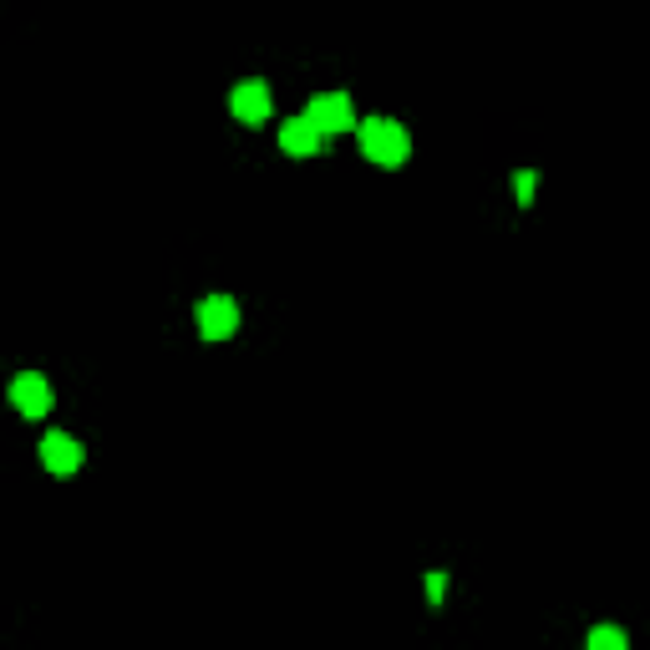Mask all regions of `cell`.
Instances as JSON below:
<instances>
[{"label": "cell", "mask_w": 650, "mask_h": 650, "mask_svg": "<svg viewBox=\"0 0 650 650\" xmlns=\"http://www.w3.org/2000/svg\"><path fill=\"white\" fill-rule=\"evenodd\" d=\"M321 143H325V133L315 128L311 118H285V128H280V148H285L290 158H311V153H321Z\"/></svg>", "instance_id": "cell-7"}, {"label": "cell", "mask_w": 650, "mask_h": 650, "mask_svg": "<svg viewBox=\"0 0 650 650\" xmlns=\"http://www.w3.org/2000/svg\"><path fill=\"white\" fill-rule=\"evenodd\" d=\"M82 443L67 433H47L41 437V463H47V473H57V478H72L77 468H82Z\"/></svg>", "instance_id": "cell-5"}, {"label": "cell", "mask_w": 650, "mask_h": 650, "mask_svg": "<svg viewBox=\"0 0 650 650\" xmlns=\"http://www.w3.org/2000/svg\"><path fill=\"white\" fill-rule=\"evenodd\" d=\"M630 640H626V630L620 626H595L590 630V650H626Z\"/></svg>", "instance_id": "cell-8"}, {"label": "cell", "mask_w": 650, "mask_h": 650, "mask_svg": "<svg viewBox=\"0 0 650 650\" xmlns=\"http://www.w3.org/2000/svg\"><path fill=\"white\" fill-rule=\"evenodd\" d=\"M193 321H199V336L204 341H230L234 325H240V305L230 295H204L199 311H193Z\"/></svg>", "instance_id": "cell-3"}, {"label": "cell", "mask_w": 650, "mask_h": 650, "mask_svg": "<svg viewBox=\"0 0 650 650\" xmlns=\"http://www.w3.org/2000/svg\"><path fill=\"white\" fill-rule=\"evenodd\" d=\"M11 407L21 412V417H47L51 412V382L37 372H21L11 382Z\"/></svg>", "instance_id": "cell-4"}, {"label": "cell", "mask_w": 650, "mask_h": 650, "mask_svg": "<svg viewBox=\"0 0 650 650\" xmlns=\"http://www.w3.org/2000/svg\"><path fill=\"white\" fill-rule=\"evenodd\" d=\"M305 118H311L325 138L351 133V128L362 122V118H356V108H351V97H346V92H321V97L311 102V112H305Z\"/></svg>", "instance_id": "cell-2"}, {"label": "cell", "mask_w": 650, "mask_h": 650, "mask_svg": "<svg viewBox=\"0 0 650 650\" xmlns=\"http://www.w3.org/2000/svg\"><path fill=\"white\" fill-rule=\"evenodd\" d=\"M427 600H433V605L447 600V575H427Z\"/></svg>", "instance_id": "cell-10"}, {"label": "cell", "mask_w": 650, "mask_h": 650, "mask_svg": "<svg viewBox=\"0 0 650 650\" xmlns=\"http://www.w3.org/2000/svg\"><path fill=\"white\" fill-rule=\"evenodd\" d=\"M534 189H539V173H534V169H518L514 173V193H518V204H524V209L534 204Z\"/></svg>", "instance_id": "cell-9"}, {"label": "cell", "mask_w": 650, "mask_h": 650, "mask_svg": "<svg viewBox=\"0 0 650 650\" xmlns=\"http://www.w3.org/2000/svg\"><path fill=\"white\" fill-rule=\"evenodd\" d=\"M356 143H362V158L366 163H376V169H402L412 158V138H407V128L402 122H392V118H366V122H356Z\"/></svg>", "instance_id": "cell-1"}, {"label": "cell", "mask_w": 650, "mask_h": 650, "mask_svg": "<svg viewBox=\"0 0 650 650\" xmlns=\"http://www.w3.org/2000/svg\"><path fill=\"white\" fill-rule=\"evenodd\" d=\"M230 112L244 122V128H260V122L270 118V87L254 82V77H250V82H240L230 92Z\"/></svg>", "instance_id": "cell-6"}]
</instances>
